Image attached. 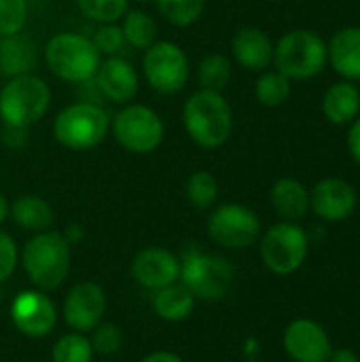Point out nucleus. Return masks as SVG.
Returning a JSON list of instances; mask_svg holds the SVG:
<instances>
[{"instance_id":"nucleus-13","label":"nucleus","mask_w":360,"mask_h":362,"mask_svg":"<svg viewBox=\"0 0 360 362\" xmlns=\"http://www.w3.org/2000/svg\"><path fill=\"white\" fill-rule=\"evenodd\" d=\"M64 322L76 333H91L106 314V293L104 288L93 282L85 280L74 284L62 305Z\"/></svg>"},{"instance_id":"nucleus-29","label":"nucleus","mask_w":360,"mask_h":362,"mask_svg":"<svg viewBox=\"0 0 360 362\" xmlns=\"http://www.w3.org/2000/svg\"><path fill=\"white\" fill-rule=\"evenodd\" d=\"M159 15L178 28L197 23L206 13V0H155Z\"/></svg>"},{"instance_id":"nucleus-39","label":"nucleus","mask_w":360,"mask_h":362,"mask_svg":"<svg viewBox=\"0 0 360 362\" xmlns=\"http://www.w3.org/2000/svg\"><path fill=\"white\" fill-rule=\"evenodd\" d=\"M83 235H85V231H83V227L81 225H68L66 227V231H64V238L68 240V244L72 246L74 242H81L83 240Z\"/></svg>"},{"instance_id":"nucleus-5","label":"nucleus","mask_w":360,"mask_h":362,"mask_svg":"<svg viewBox=\"0 0 360 362\" xmlns=\"http://www.w3.org/2000/svg\"><path fill=\"white\" fill-rule=\"evenodd\" d=\"M51 132L57 144L68 151H91L108 136L110 117L95 102H74L55 115Z\"/></svg>"},{"instance_id":"nucleus-16","label":"nucleus","mask_w":360,"mask_h":362,"mask_svg":"<svg viewBox=\"0 0 360 362\" xmlns=\"http://www.w3.org/2000/svg\"><path fill=\"white\" fill-rule=\"evenodd\" d=\"M132 278L146 291H159L178 282L180 259L161 246H149L140 250L132 261Z\"/></svg>"},{"instance_id":"nucleus-12","label":"nucleus","mask_w":360,"mask_h":362,"mask_svg":"<svg viewBox=\"0 0 360 362\" xmlns=\"http://www.w3.org/2000/svg\"><path fill=\"white\" fill-rule=\"evenodd\" d=\"M11 320L21 335L42 339L57 322V308L45 291H23L11 303Z\"/></svg>"},{"instance_id":"nucleus-18","label":"nucleus","mask_w":360,"mask_h":362,"mask_svg":"<svg viewBox=\"0 0 360 362\" xmlns=\"http://www.w3.org/2000/svg\"><path fill=\"white\" fill-rule=\"evenodd\" d=\"M231 55L248 72H263L274 64V40L261 28H240L231 38Z\"/></svg>"},{"instance_id":"nucleus-14","label":"nucleus","mask_w":360,"mask_h":362,"mask_svg":"<svg viewBox=\"0 0 360 362\" xmlns=\"http://www.w3.org/2000/svg\"><path fill=\"white\" fill-rule=\"evenodd\" d=\"M282 346L291 361L295 362H329L333 344L329 333L310 318L293 320L282 335Z\"/></svg>"},{"instance_id":"nucleus-25","label":"nucleus","mask_w":360,"mask_h":362,"mask_svg":"<svg viewBox=\"0 0 360 362\" xmlns=\"http://www.w3.org/2000/svg\"><path fill=\"white\" fill-rule=\"evenodd\" d=\"M121 30L125 36V42L134 49H149L159 34L157 21L153 19V15L144 8H129L125 13V17L121 19Z\"/></svg>"},{"instance_id":"nucleus-27","label":"nucleus","mask_w":360,"mask_h":362,"mask_svg":"<svg viewBox=\"0 0 360 362\" xmlns=\"http://www.w3.org/2000/svg\"><path fill=\"white\" fill-rule=\"evenodd\" d=\"M233 74V66L231 59L223 53H210L206 57H202L199 66H197V83L199 89H208V91H221L229 85Z\"/></svg>"},{"instance_id":"nucleus-33","label":"nucleus","mask_w":360,"mask_h":362,"mask_svg":"<svg viewBox=\"0 0 360 362\" xmlns=\"http://www.w3.org/2000/svg\"><path fill=\"white\" fill-rule=\"evenodd\" d=\"M89 341H91L93 354H98V356H112V354H117L123 348V333L112 322H100L91 331Z\"/></svg>"},{"instance_id":"nucleus-23","label":"nucleus","mask_w":360,"mask_h":362,"mask_svg":"<svg viewBox=\"0 0 360 362\" xmlns=\"http://www.w3.org/2000/svg\"><path fill=\"white\" fill-rule=\"evenodd\" d=\"M195 301L197 299L191 295V291L182 282H174L170 286L155 291L153 310L166 322H182L191 316Z\"/></svg>"},{"instance_id":"nucleus-30","label":"nucleus","mask_w":360,"mask_h":362,"mask_svg":"<svg viewBox=\"0 0 360 362\" xmlns=\"http://www.w3.org/2000/svg\"><path fill=\"white\" fill-rule=\"evenodd\" d=\"M93 348L85 333H66L62 335L53 350H51V362H91Z\"/></svg>"},{"instance_id":"nucleus-40","label":"nucleus","mask_w":360,"mask_h":362,"mask_svg":"<svg viewBox=\"0 0 360 362\" xmlns=\"http://www.w3.org/2000/svg\"><path fill=\"white\" fill-rule=\"evenodd\" d=\"M8 212H11V202H8L6 195L0 191V225L8 218Z\"/></svg>"},{"instance_id":"nucleus-9","label":"nucleus","mask_w":360,"mask_h":362,"mask_svg":"<svg viewBox=\"0 0 360 362\" xmlns=\"http://www.w3.org/2000/svg\"><path fill=\"white\" fill-rule=\"evenodd\" d=\"M259 252L263 265L276 276L295 274L308 259L310 235L303 227L291 221L272 225L259 238Z\"/></svg>"},{"instance_id":"nucleus-36","label":"nucleus","mask_w":360,"mask_h":362,"mask_svg":"<svg viewBox=\"0 0 360 362\" xmlns=\"http://www.w3.org/2000/svg\"><path fill=\"white\" fill-rule=\"evenodd\" d=\"M348 153L352 157V161L360 168V115L350 123V132H348Z\"/></svg>"},{"instance_id":"nucleus-38","label":"nucleus","mask_w":360,"mask_h":362,"mask_svg":"<svg viewBox=\"0 0 360 362\" xmlns=\"http://www.w3.org/2000/svg\"><path fill=\"white\" fill-rule=\"evenodd\" d=\"M329 362H360V358L354 350H350V348H339V350H333V352H331Z\"/></svg>"},{"instance_id":"nucleus-22","label":"nucleus","mask_w":360,"mask_h":362,"mask_svg":"<svg viewBox=\"0 0 360 362\" xmlns=\"http://www.w3.org/2000/svg\"><path fill=\"white\" fill-rule=\"evenodd\" d=\"M8 216L13 218V223L25 231L32 233H40V231H49L55 223V212L51 208V204L40 197V195H19L11 202V212Z\"/></svg>"},{"instance_id":"nucleus-2","label":"nucleus","mask_w":360,"mask_h":362,"mask_svg":"<svg viewBox=\"0 0 360 362\" xmlns=\"http://www.w3.org/2000/svg\"><path fill=\"white\" fill-rule=\"evenodd\" d=\"M21 267L28 276V280L38 291H55L59 288L72 265V252L70 244L59 231H40L34 233L21 248Z\"/></svg>"},{"instance_id":"nucleus-4","label":"nucleus","mask_w":360,"mask_h":362,"mask_svg":"<svg viewBox=\"0 0 360 362\" xmlns=\"http://www.w3.org/2000/svg\"><path fill=\"white\" fill-rule=\"evenodd\" d=\"M45 64L57 78L66 83H89L93 81L102 53L95 49L93 40L76 32H57L45 45Z\"/></svg>"},{"instance_id":"nucleus-17","label":"nucleus","mask_w":360,"mask_h":362,"mask_svg":"<svg viewBox=\"0 0 360 362\" xmlns=\"http://www.w3.org/2000/svg\"><path fill=\"white\" fill-rule=\"evenodd\" d=\"M100 93L112 104H129L138 95L140 78L134 64L121 55H112L102 59L95 76H93Z\"/></svg>"},{"instance_id":"nucleus-10","label":"nucleus","mask_w":360,"mask_h":362,"mask_svg":"<svg viewBox=\"0 0 360 362\" xmlns=\"http://www.w3.org/2000/svg\"><path fill=\"white\" fill-rule=\"evenodd\" d=\"M142 74L153 91L174 95L189 83L191 64L180 45L172 40H155L142 55Z\"/></svg>"},{"instance_id":"nucleus-19","label":"nucleus","mask_w":360,"mask_h":362,"mask_svg":"<svg viewBox=\"0 0 360 362\" xmlns=\"http://www.w3.org/2000/svg\"><path fill=\"white\" fill-rule=\"evenodd\" d=\"M329 64L344 81H360V25L337 30L327 42Z\"/></svg>"},{"instance_id":"nucleus-24","label":"nucleus","mask_w":360,"mask_h":362,"mask_svg":"<svg viewBox=\"0 0 360 362\" xmlns=\"http://www.w3.org/2000/svg\"><path fill=\"white\" fill-rule=\"evenodd\" d=\"M36 64L34 47L21 34L0 36V74L6 78L32 72Z\"/></svg>"},{"instance_id":"nucleus-20","label":"nucleus","mask_w":360,"mask_h":362,"mask_svg":"<svg viewBox=\"0 0 360 362\" xmlns=\"http://www.w3.org/2000/svg\"><path fill=\"white\" fill-rule=\"evenodd\" d=\"M269 204L282 221L297 223L310 212V191L301 180L284 176L272 185Z\"/></svg>"},{"instance_id":"nucleus-28","label":"nucleus","mask_w":360,"mask_h":362,"mask_svg":"<svg viewBox=\"0 0 360 362\" xmlns=\"http://www.w3.org/2000/svg\"><path fill=\"white\" fill-rule=\"evenodd\" d=\"M219 180L206 170H195L185 182L187 202L197 210H210L219 202Z\"/></svg>"},{"instance_id":"nucleus-8","label":"nucleus","mask_w":360,"mask_h":362,"mask_svg":"<svg viewBox=\"0 0 360 362\" xmlns=\"http://www.w3.org/2000/svg\"><path fill=\"white\" fill-rule=\"evenodd\" d=\"M110 134L115 142L134 155H149L157 151L166 136L161 115L146 104H123L110 119Z\"/></svg>"},{"instance_id":"nucleus-6","label":"nucleus","mask_w":360,"mask_h":362,"mask_svg":"<svg viewBox=\"0 0 360 362\" xmlns=\"http://www.w3.org/2000/svg\"><path fill=\"white\" fill-rule=\"evenodd\" d=\"M327 64V40L312 30H291L274 45V68L291 81H310Z\"/></svg>"},{"instance_id":"nucleus-26","label":"nucleus","mask_w":360,"mask_h":362,"mask_svg":"<svg viewBox=\"0 0 360 362\" xmlns=\"http://www.w3.org/2000/svg\"><path fill=\"white\" fill-rule=\"evenodd\" d=\"M293 91V81L278 70H263L255 83V98L265 108L282 106Z\"/></svg>"},{"instance_id":"nucleus-37","label":"nucleus","mask_w":360,"mask_h":362,"mask_svg":"<svg viewBox=\"0 0 360 362\" xmlns=\"http://www.w3.org/2000/svg\"><path fill=\"white\" fill-rule=\"evenodd\" d=\"M140 362H185L178 354L174 352H168V350H157V352H151L149 356H144Z\"/></svg>"},{"instance_id":"nucleus-32","label":"nucleus","mask_w":360,"mask_h":362,"mask_svg":"<svg viewBox=\"0 0 360 362\" xmlns=\"http://www.w3.org/2000/svg\"><path fill=\"white\" fill-rule=\"evenodd\" d=\"M28 0H0V36L21 34L28 23Z\"/></svg>"},{"instance_id":"nucleus-3","label":"nucleus","mask_w":360,"mask_h":362,"mask_svg":"<svg viewBox=\"0 0 360 362\" xmlns=\"http://www.w3.org/2000/svg\"><path fill=\"white\" fill-rule=\"evenodd\" d=\"M51 87L34 72L6 78L0 87V121L8 129H28L51 108Z\"/></svg>"},{"instance_id":"nucleus-1","label":"nucleus","mask_w":360,"mask_h":362,"mask_svg":"<svg viewBox=\"0 0 360 362\" xmlns=\"http://www.w3.org/2000/svg\"><path fill=\"white\" fill-rule=\"evenodd\" d=\"M182 125L199 148H221L233 134L231 104L221 91L197 89L182 106Z\"/></svg>"},{"instance_id":"nucleus-15","label":"nucleus","mask_w":360,"mask_h":362,"mask_svg":"<svg viewBox=\"0 0 360 362\" xmlns=\"http://www.w3.org/2000/svg\"><path fill=\"white\" fill-rule=\"evenodd\" d=\"M359 206L356 189L344 178H323L310 189V210L327 223H342Z\"/></svg>"},{"instance_id":"nucleus-35","label":"nucleus","mask_w":360,"mask_h":362,"mask_svg":"<svg viewBox=\"0 0 360 362\" xmlns=\"http://www.w3.org/2000/svg\"><path fill=\"white\" fill-rule=\"evenodd\" d=\"M17 263H19V248L15 240L0 229V284L15 274Z\"/></svg>"},{"instance_id":"nucleus-34","label":"nucleus","mask_w":360,"mask_h":362,"mask_svg":"<svg viewBox=\"0 0 360 362\" xmlns=\"http://www.w3.org/2000/svg\"><path fill=\"white\" fill-rule=\"evenodd\" d=\"M91 40H93L95 49L102 53V57L104 55L106 57L119 55V51L127 45L119 23H102V25H98V30H95Z\"/></svg>"},{"instance_id":"nucleus-21","label":"nucleus","mask_w":360,"mask_h":362,"mask_svg":"<svg viewBox=\"0 0 360 362\" xmlns=\"http://www.w3.org/2000/svg\"><path fill=\"white\" fill-rule=\"evenodd\" d=\"M323 115L333 125H350L360 115V89L352 81L333 83L323 95Z\"/></svg>"},{"instance_id":"nucleus-11","label":"nucleus","mask_w":360,"mask_h":362,"mask_svg":"<svg viewBox=\"0 0 360 362\" xmlns=\"http://www.w3.org/2000/svg\"><path fill=\"white\" fill-rule=\"evenodd\" d=\"M208 235L214 244L242 250L259 242L261 238V218L255 210L244 204L227 202L216 206L208 216Z\"/></svg>"},{"instance_id":"nucleus-31","label":"nucleus","mask_w":360,"mask_h":362,"mask_svg":"<svg viewBox=\"0 0 360 362\" xmlns=\"http://www.w3.org/2000/svg\"><path fill=\"white\" fill-rule=\"evenodd\" d=\"M76 6L87 19L102 25L119 23L129 11V0H76Z\"/></svg>"},{"instance_id":"nucleus-7","label":"nucleus","mask_w":360,"mask_h":362,"mask_svg":"<svg viewBox=\"0 0 360 362\" xmlns=\"http://www.w3.org/2000/svg\"><path fill=\"white\" fill-rule=\"evenodd\" d=\"M236 280L233 265L216 255L202 252L199 248H191L180 259V278L191 295L202 301H221L227 297Z\"/></svg>"},{"instance_id":"nucleus-41","label":"nucleus","mask_w":360,"mask_h":362,"mask_svg":"<svg viewBox=\"0 0 360 362\" xmlns=\"http://www.w3.org/2000/svg\"><path fill=\"white\" fill-rule=\"evenodd\" d=\"M132 2V0H129ZM134 2H138V4H151V2H155V0H134Z\"/></svg>"}]
</instances>
